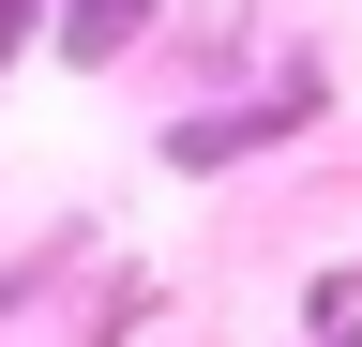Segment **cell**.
Returning a JSON list of instances; mask_svg holds the SVG:
<instances>
[{"label":"cell","mask_w":362,"mask_h":347,"mask_svg":"<svg viewBox=\"0 0 362 347\" xmlns=\"http://www.w3.org/2000/svg\"><path fill=\"white\" fill-rule=\"evenodd\" d=\"M317 106H332L317 76H272L257 106H197V121H166V166H181V182H211V166H257V151H287Z\"/></svg>","instance_id":"cell-1"},{"label":"cell","mask_w":362,"mask_h":347,"mask_svg":"<svg viewBox=\"0 0 362 347\" xmlns=\"http://www.w3.org/2000/svg\"><path fill=\"white\" fill-rule=\"evenodd\" d=\"M151 30H166V0H61V16H45V46H61L76 76H121Z\"/></svg>","instance_id":"cell-2"},{"label":"cell","mask_w":362,"mask_h":347,"mask_svg":"<svg viewBox=\"0 0 362 347\" xmlns=\"http://www.w3.org/2000/svg\"><path fill=\"white\" fill-rule=\"evenodd\" d=\"M45 16H61V0H0V61H16V46H45Z\"/></svg>","instance_id":"cell-3"}]
</instances>
